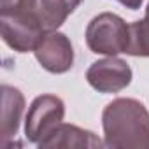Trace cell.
<instances>
[{
  "label": "cell",
  "mask_w": 149,
  "mask_h": 149,
  "mask_svg": "<svg viewBox=\"0 0 149 149\" xmlns=\"http://www.w3.org/2000/svg\"><path fill=\"white\" fill-rule=\"evenodd\" d=\"M104 146L149 149V111L135 98H116L102 112Z\"/></svg>",
  "instance_id": "6da1fadb"
},
{
  "label": "cell",
  "mask_w": 149,
  "mask_h": 149,
  "mask_svg": "<svg viewBox=\"0 0 149 149\" xmlns=\"http://www.w3.org/2000/svg\"><path fill=\"white\" fill-rule=\"evenodd\" d=\"M0 28L4 42L18 53L35 51L46 33L37 4L19 7L11 13H0Z\"/></svg>",
  "instance_id": "7a4b0ae2"
},
{
  "label": "cell",
  "mask_w": 149,
  "mask_h": 149,
  "mask_svg": "<svg viewBox=\"0 0 149 149\" xmlns=\"http://www.w3.org/2000/svg\"><path fill=\"white\" fill-rule=\"evenodd\" d=\"M84 37L91 53L118 56L128 49L130 25L114 13H102L88 23Z\"/></svg>",
  "instance_id": "3957f363"
},
{
  "label": "cell",
  "mask_w": 149,
  "mask_h": 149,
  "mask_svg": "<svg viewBox=\"0 0 149 149\" xmlns=\"http://www.w3.org/2000/svg\"><path fill=\"white\" fill-rule=\"evenodd\" d=\"M65 104L56 95H40L37 97L30 107L25 119V135L32 144L40 146L47 140L58 126L63 123Z\"/></svg>",
  "instance_id": "277c9868"
},
{
  "label": "cell",
  "mask_w": 149,
  "mask_h": 149,
  "mask_svg": "<svg viewBox=\"0 0 149 149\" xmlns=\"http://www.w3.org/2000/svg\"><path fill=\"white\" fill-rule=\"evenodd\" d=\"M132 68L130 65L118 58V56H107L104 60H98L90 65L86 70V81L88 84L97 90L98 93H119L132 83Z\"/></svg>",
  "instance_id": "5b68a950"
},
{
  "label": "cell",
  "mask_w": 149,
  "mask_h": 149,
  "mask_svg": "<svg viewBox=\"0 0 149 149\" xmlns=\"http://www.w3.org/2000/svg\"><path fill=\"white\" fill-rule=\"evenodd\" d=\"M37 61L51 74H65L74 65V47L70 39L58 32H46L33 51Z\"/></svg>",
  "instance_id": "8992f818"
},
{
  "label": "cell",
  "mask_w": 149,
  "mask_h": 149,
  "mask_svg": "<svg viewBox=\"0 0 149 149\" xmlns=\"http://www.w3.org/2000/svg\"><path fill=\"white\" fill-rule=\"evenodd\" d=\"M102 146L104 142L93 132L79 128L76 125L61 123L58 130L39 147L40 149H97Z\"/></svg>",
  "instance_id": "52a82bcc"
},
{
  "label": "cell",
  "mask_w": 149,
  "mask_h": 149,
  "mask_svg": "<svg viewBox=\"0 0 149 149\" xmlns=\"http://www.w3.org/2000/svg\"><path fill=\"white\" fill-rule=\"evenodd\" d=\"M25 111V97L23 93L9 84L2 86V128H0V144L2 147L9 146V140L19 130L21 116Z\"/></svg>",
  "instance_id": "ba28073f"
},
{
  "label": "cell",
  "mask_w": 149,
  "mask_h": 149,
  "mask_svg": "<svg viewBox=\"0 0 149 149\" xmlns=\"http://www.w3.org/2000/svg\"><path fill=\"white\" fill-rule=\"evenodd\" d=\"M83 0H37L39 16L46 32L58 30Z\"/></svg>",
  "instance_id": "9c48e42d"
},
{
  "label": "cell",
  "mask_w": 149,
  "mask_h": 149,
  "mask_svg": "<svg viewBox=\"0 0 149 149\" xmlns=\"http://www.w3.org/2000/svg\"><path fill=\"white\" fill-rule=\"evenodd\" d=\"M126 54L149 58V4L142 19L130 25V42Z\"/></svg>",
  "instance_id": "30bf717a"
},
{
  "label": "cell",
  "mask_w": 149,
  "mask_h": 149,
  "mask_svg": "<svg viewBox=\"0 0 149 149\" xmlns=\"http://www.w3.org/2000/svg\"><path fill=\"white\" fill-rule=\"evenodd\" d=\"M118 2H119L121 6H125L126 9H130V11H137V9L142 7L144 0H118Z\"/></svg>",
  "instance_id": "8fae6325"
}]
</instances>
